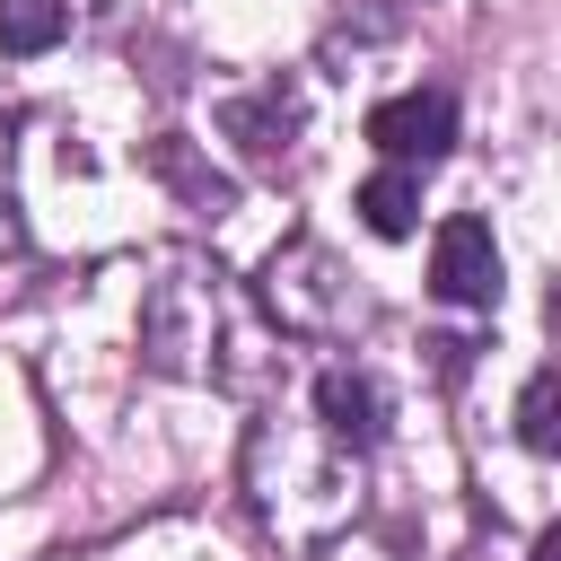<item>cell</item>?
<instances>
[{
	"instance_id": "cell-1",
	"label": "cell",
	"mask_w": 561,
	"mask_h": 561,
	"mask_svg": "<svg viewBox=\"0 0 561 561\" xmlns=\"http://www.w3.org/2000/svg\"><path fill=\"white\" fill-rule=\"evenodd\" d=\"M140 351H149V368L193 377V386H228V394H254L272 377V351L254 342V316H245L237 280L219 263H202V254H175L167 280L149 289Z\"/></svg>"
},
{
	"instance_id": "cell-2",
	"label": "cell",
	"mask_w": 561,
	"mask_h": 561,
	"mask_svg": "<svg viewBox=\"0 0 561 561\" xmlns=\"http://www.w3.org/2000/svg\"><path fill=\"white\" fill-rule=\"evenodd\" d=\"M263 307L289 342H333L359 324V298H351V272L316 245V237H289L272 263H263Z\"/></svg>"
},
{
	"instance_id": "cell-3",
	"label": "cell",
	"mask_w": 561,
	"mask_h": 561,
	"mask_svg": "<svg viewBox=\"0 0 561 561\" xmlns=\"http://www.w3.org/2000/svg\"><path fill=\"white\" fill-rule=\"evenodd\" d=\"M368 140H377V158L386 167H438L447 149H456V96L447 88H403V96H386V105H368Z\"/></svg>"
},
{
	"instance_id": "cell-4",
	"label": "cell",
	"mask_w": 561,
	"mask_h": 561,
	"mask_svg": "<svg viewBox=\"0 0 561 561\" xmlns=\"http://www.w3.org/2000/svg\"><path fill=\"white\" fill-rule=\"evenodd\" d=\"M430 289L447 307H500V245H491V219L482 210H456L430 245Z\"/></svg>"
},
{
	"instance_id": "cell-5",
	"label": "cell",
	"mask_w": 561,
	"mask_h": 561,
	"mask_svg": "<svg viewBox=\"0 0 561 561\" xmlns=\"http://www.w3.org/2000/svg\"><path fill=\"white\" fill-rule=\"evenodd\" d=\"M219 123H228V140L245 149V167H280V158L298 149L307 96H298L289 79H272V88H254V96H228V105H219Z\"/></svg>"
},
{
	"instance_id": "cell-6",
	"label": "cell",
	"mask_w": 561,
	"mask_h": 561,
	"mask_svg": "<svg viewBox=\"0 0 561 561\" xmlns=\"http://www.w3.org/2000/svg\"><path fill=\"white\" fill-rule=\"evenodd\" d=\"M316 421H324L333 447L368 456V447L386 438V386H377L368 368H324V377H316Z\"/></svg>"
},
{
	"instance_id": "cell-7",
	"label": "cell",
	"mask_w": 561,
	"mask_h": 561,
	"mask_svg": "<svg viewBox=\"0 0 561 561\" xmlns=\"http://www.w3.org/2000/svg\"><path fill=\"white\" fill-rule=\"evenodd\" d=\"M149 175H158V184H175V193H184V210H210V219H219V210H237V175L202 167V158H193V140H175V131H167V140H149Z\"/></svg>"
},
{
	"instance_id": "cell-8",
	"label": "cell",
	"mask_w": 561,
	"mask_h": 561,
	"mask_svg": "<svg viewBox=\"0 0 561 561\" xmlns=\"http://www.w3.org/2000/svg\"><path fill=\"white\" fill-rule=\"evenodd\" d=\"M359 219H368L377 237H412V228H421V175H412V167H377V175L359 184Z\"/></svg>"
},
{
	"instance_id": "cell-9",
	"label": "cell",
	"mask_w": 561,
	"mask_h": 561,
	"mask_svg": "<svg viewBox=\"0 0 561 561\" xmlns=\"http://www.w3.org/2000/svg\"><path fill=\"white\" fill-rule=\"evenodd\" d=\"M61 35H70V0H0V53L35 61V53H53Z\"/></svg>"
},
{
	"instance_id": "cell-10",
	"label": "cell",
	"mask_w": 561,
	"mask_h": 561,
	"mask_svg": "<svg viewBox=\"0 0 561 561\" xmlns=\"http://www.w3.org/2000/svg\"><path fill=\"white\" fill-rule=\"evenodd\" d=\"M552 403H561V368H535V377H526V394H517V438H526L535 456H552V447H561Z\"/></svg>"
},
{
	"instance_id": "cell-11",
	"label": "cell",
	"mask_w": 561,
	"mask_h": 561,
	"mask_svg": "<svg viewBox=\"0 0 561 561\" xmlns=\"http://www.w3.org/2000/svg\"><path fill=\"white\" fill-rule=\"evenodd\" d=\"M26 237H18V219H9V193H0V254H18Z\"/></svg>"
},
{
	"instance_id": "cell-12",
	"label": "cell",
	"mask_w": 561,
	"mask_h": 561,
	"mask_svg": "<svg viewBox=\"0 0 561 561\" xmlns=\"http://www.w3.org/2000/svg\"><path fill=\"white\" fill-rule=\"evenodd\" d=\"M0 175H9V123H0Z\"/></svg>"
}]
</instances>
